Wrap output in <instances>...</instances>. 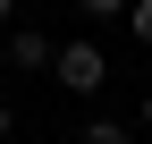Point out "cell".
<instances>
[{
	"mask_svg": "<svg viewBox=\"0 0 152 144\" xmlns=\"http://www.w3.org/2000/svg\"><path fill=\"white\" fill-rule=\"evenodd\" d=\"M76 144H135V136H127V127H118V119H93V127H85V136H76Z\"/></svg>",
	"mask_w": 152,
	"mask_h": 144,
	"instance_id": "3",
	"label": "cell"
},
{
	"mask_svg": "<svg viewBox=\"0 0 152 144\" xmlns=\"http://www.w3.org/2000/svg\"><path fill=\"white\" fill-rule=\"evenodd\" d=\"M9 60L26 68V76H42V68H59V51H51L42 26H17V34H9Z\"/></svg>",
	"mask_w": 152,
	"mask_h": 144,
	"instance_id": "2",
	"label": "cell"
},
{
	"mask_svg": "<svg viewBox=\"0 0 152 144\" xmlns=\"http://www.w3.org/2000/svg\"><path fill=\"white\" fill-rule=\"evenodd\" d=\"M127 34H135V43L152 51V0H135V9H127Z\"/></svg>",
	"mask_w": 152,
	"mask_h": 144,
	"instance_id": "4",
	"label": "cell"
},
{
	"mask_svg": "<svg viewBox=\"0 0 152 144\" xmlns=\"http://www.w3.org/2000/svg\"><path fill=\"white\" fill-rule=\"evenodd\" d=\"M9 17H17V0H0V26H9Z\"/></svg>",
	"mask_w": 152,
	"mask_h": 144,
	"instance_id": "6",
	"label": "cell"
},
{
	"mask_svg": "<svg viewBox=\"0 0 152 144\" xmlns=\"http://www.w3.org/2000/svg\"><path fill=\"white\" fill-rule=\"evenodd\" d=\"M76 9H85V17H127L135 0H76Z\"/></svg>",
	"mask_w": 152,
	"mask_h": 144,
	"instance_id": "5",
	"label": "cell"
},
{
	"mask_svg": "<svg viewBox=\"0 0 152 144\" xmlns=\"http://www.w3.org/2000/svg\"><path fill=\"white\" fill-rule=\"evenodd\" d=\"M51 76H59L68 93H102V76H110V60H102V43H68Z\"/></svg>",
	"mask_w": 152,
	"mask_h": 144,
	"instance_id": "1",
	"label": "cell"
},
{
	"mask_svg": "<svg viewBox=\"0 0 152 144\" xmlns=\"http://www.w3.org/2000/svg\"><path fill=\"white\" fill-rule=\"evenodd\" d=\"M0 136H9V102H0Z\"/></svg>",
	"mask_w": 152,
	"mask_h": 144,
	"instance_id": "7",
	"label": "cell"
},
{
	"mask_svg": "<svg viewBox=\"0 0 152 144\" xmlns=\"http://www.w3.org/2000/svg\"><path fill=\"white\" fill-rule=\"evenodd\" d=\"M144 127H152V93H144Z\"/></svg>",
	"mask_w": 152,
	"mask_h": 144,
	"instance_id": "8",
	"label": "cell"
}]
</instances>
